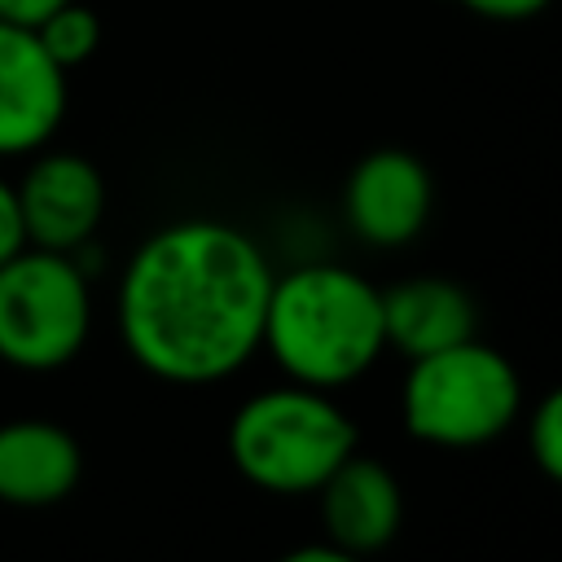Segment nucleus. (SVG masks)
Returning <instances> with one entry per match:
<instances>
[{"label":"nucleus","instance_id":"nucleus-1","mask_svg":"<svg viewBox=\"0 0 562 562\" xmlns=\"http://www.w3.org/2000/svg\"><path fill=\"white\" fill-rule=\"evenodd\" d=\"M272 277L263 246L237 224L176 220L149 233L119 277V338L162 382H224L263 342Z\"/></svg>","mask_w":562,"mask_h":562},{"label":"nucleus","instance_id":"nucleus-2","mask_svg":"<svg viewBox=\"0 0 562 562\" xmlns=\"http://www.w3.org/2000/svg\"><path fill=\"white\" fill-rule=\"evenodd\" d=\"M259 351L303 386H347L386 351L382 290L342 263H303L272 277Z\"/></svg>","mask_w":562,"mask_h":562},{"label":"nucleus","instance_id":"nucleus-3","mask_svg":"<svg viewBox=\"0 0 562 562\" xmlns=\"http://www.w3.org/2000/svg\"><path fill=\"white\" fill-rule=\"evenodd\" d=\"M351 452L356 422L321 386H268L237 404L228 422L233 470L272 496L316 492L329 479V470Z\"/></svg>","mask_w":562,"mask_h":562},{"label":"nucleus","instance_id":"nucleus-4","mask_svg":"<svg viewBox=\"0 0 562 562\" xmlns=\"http://www.w3.org/2000/svg\"><path fill=\"white\" fill-rule=\"evenodd\" d=\"M522 413V382L505 351L461 338L443 351L408 360L400 386L404 430L435 448H483Z\"/></svg>","mask_w":562,"mask_h":562},{"label":"nucleus","instance_id":"nucleus-5","mask_svg":"<svg viewBox=\"0 0 562 562\" xmlns=\"http://www.w3.org/2000/svg\"><path fill=\"white\" fill-rule=\"evenodd\" d=\"M92 329V285L79 255L22 246L0 263V360L22 373L70 364Z\"/></svg>","mask_w":562,"mask_h":562},{"label":"nucleus","instance_id":"nucleus-6","mask_svg":"<svg viewBox=\"0 0 562 562\" xmlns=\"http://www.w3.org/2000/svg\"><path fill=\"white\" fill-rule=\"evenodd\" d=\"M13 189H18L26 246L66 250V255L92 246L105 220V180L83 154L35 149L26 176Z\"/></svg>","mask_w":562,"mask_h":562},{"label":"nucleus","instance_id":"nucleus-7","mask_svg":"<svg viewBox=\"0 0 562 562\" xmlns=\"http://www.w3.org/2000/svg\"><path fill=\"white\" fill-rule=\"evenodd\" d=\"M435 206L430 167L408 149L364 154L342 184V220L364 246H404L413 241Z\"/></svg>","mask_w":562,"mask_h":562},{"label":"nucleus","instance_id":"nucleus-8","mask_svg":"<svg viewBox=\"0 0 562 562\" xmlns=\"http://www.w3.org/2000/svg\"><path fill=\"white\" fill-rule=\"evenodd\" d=\"M66 119V70L31 26L0 18V158L44 149Z\"/></svg>","mask_w":562,"mask_h":562},{"label":"nucleus","instance_id":"nucleus-9","mask_svg":"<svg viewBox=\"0 0 562 562\" xmlns=\"http://www.w3.org/2000/svg\"><path fill=\"white\" fill-rule=\"evenodd\" d=\"M316 492H321L325 540H334L351 558L386 549L404 522L400 479L373 457L360 452L342 457Z\"/></svg>","mask_w":562,"mask_h":562},{"label":"nucleus","instance_id":"nucleus-10","mask_svg":"<svg viewBox=\"0 0 562 562\" xmlns=\"http://www.w3.org/2000/svg\"><path fill=\"white\" fill-rule=\"evenodd\" d=\"M79 439L48 417H13L0 426V501L48 509L79 487Z\"/></svg>","mask_w":562,"mask_h":562},{"label":"nucleus","instance_id":"nucleus-11","mask_svg":"<svg viewBox=\"0 0 562 562\" xmlns=\"http://www.w3.org/2000/svg\"><path fill=\"white\" fill-rule=\"evenodd\" d=\"M382 329L386 347H395L404 360H417L474 338V299L452 277L417 272L382 290Z\"/></svg>","mask_w":562,"mask_h":562},{"label":"nucleus","instance_id":"nucleus-12","mask_svg":"<svg viewBox=\"0 0 562 562\" xmlns=\"http://www.w3.org/2000/svg\"><path fill=\"white\" fill-rule=\"evenodd\" d=\"M35 35H40V44H44V53L70 75L75 66H83L92 53H97V44H101V18H97V9H88V4H79V0H66V4H57L40 26H31Z\"/></svg>","mask_w":562,"mask_h":562},{"label":"nucleus","instance_id":"nucleus-13","mask_svg":"<svg viewBox=\"0 0 562 562\" xmlns=\"http://www.w3.org/2000/svg\"><path fill=\"white\" fill-rule=\"evenodd\" d=\"M527 452L544 479H562V395L544 391L527 417Z\"/></svg>","mask_w":562,"mask_h":562},{"label":"nucleus","instance_id":"nucleus-14","mask_svg":"<svg viewBox=\"0 0 562 562\" xmlns=\"http://www.w3.org/2000/svg\"><path fill=\"white\" fill-rule=\"evenodd\" d=\"M26 246V228H22V211H18V189L9 180H0V263L13 259Z\"/></svg>","mask_w":562,"mask_h":562},{"label":"nucleus","instance_id":"nucleus-15","mask_svg":"<svg viewBox=\"0 0 562 562\" xmlns=\"http://www.w3.org/2000/svg\"><path fill=\"white\" fill-rule=\"evenodd\" d=\"M479 18H492V22H527L536 13H544L553 0H452Z\"/></svg>","mask_w":562,"mask_h":562},{"label":"nucleus","instance_id":"nucleus-16","mask_svg":"<svg viewBox=\"0 0 562 562\" xmlns=\"http://www.w3.org/2000/svg\"><path fill=\"white\" fill-rule=\"evenodd\" d=\"M57 4H66V0H0V18L18 22V26H40Z\"/></svg>","mask_w":562,"mask_h":562},{"label":"nucleus","instance_id":"nucleus-17","mask_svg":"<svg viewBox=\"0 0 562 562\" xmlns=\"http://www.w3.org/2000/svg\"><path fill=\"white\" fill-rule=\"evenodd\" d=\"M285 562H356V558H351V553H342L334 540H325V544H307V549L285 553Z\"/></svg>","mask_w":562,"mask_h":562}]
</instances>
